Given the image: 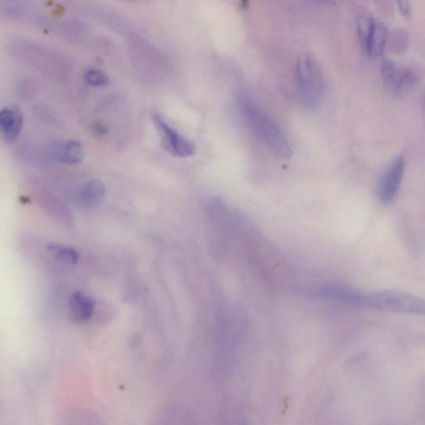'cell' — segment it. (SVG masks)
<instances>
[{"label":"cell","mask_w":425,"mask_h":425,"mask_svg":"<svg viewBox=\"0 0 425 425\" xmlns=\"http://www.w3.org/2000/svg\"><path fill=\"white\" fill-rule=\"evenodd\" d=\"M47 150L51 161L70 166L79 164L85 157L83 145L75 140L53 143Z\"/></svg>","instance_id":"cell-8"},{"label":"cell","mask_w":425,"mask_h":425,"mask_svg":"<svg viewBox=\"0 0 425 425\" xmlns=\"http://www.w3.org/2000/svg\"><path fill=\"white\" fill-rule=\"evenodd\" d=\"M295 75L300 102L308 110L316 109L324 95V77L320 64L310 54L300 56L296 62Z\"/></svg>","instance_id":"cell-3"},{"label":"cell","mask_w":425,"mask_h":425,"mask_svg":"<svg viewBox=\"0 0 425 425\" xmlns=\"http://www.w3.org/2000/svg\"><path fill=\"white\" fill-rule=\"evenodd\" d=\"M84 79L87 83L93 87H103L109 81V77L104 72L96 70H89L86 72Z\"/></svg>","instance_id":"cell-14"},{"label":"cell","mask_w":425,"mask_h":425,"mask_svg":"<svg viewBox=\"0 0 425 425\" xmlns=\"http://www.w3.org/2000/svg\"><path fill=\"white\" fill-rule=\"evenodd\" d=\"M23 125V115L18 107L6 106L0 109V134L7 143L19 138Z\"/></svg>","instance_id":"cell-9"},{"label":"cell","mask_w":425,"mask_h":425,"mask_svg":"<svg viewBox=\"0 0 425 425\" xmlns=\"http://www.w3.org/2000/svg\"><path fill=\"white\" fill-rule=\"evenodd\" d=\"M382 77L385 87L397 96L409 92L417 83V76L413 71L399 66L390 59H385L382 63Z\"/></svg>","instance_id":"cell-5"},{"label":"cell","mask_w":425,"mask_h":425,"mask_svg":"<svg viewBox=\"0 0 425 425\" xmlns=\"http://www.w3.org/2000/svg\"><path fill=\"white\" fill-rule=\"evenodd\" d=\"M38 197H40L42 203L45 205V208L51 216L58 218L59 220H61V218H60L61 216L67 217L66 212L67 209L64 207L61 200H59L57 196L54 195L53 193L45 190L44 194L42 193L41 195Z\"/></svg>","instance_id":"cell-13"},{"label":"cell","mask_w":425,"mask_h":425,"mask_svg":"<svg viewBox=\"0 0 425 425\" xmlns=\"http://www.w3.org/2000/svg\"><path fill=\"white\" fill-rule=\"evenodd\" d=\"M154 122L161 137L162 147L178 157H189L195 153V145L170 127L160 115H154Z\"/></svg>","instance_id":"cell-6"},{"label":"cell","mask_w":425,"mask_h":425,"mask_svg":"<svg viewBox=\"0 0 425 425\" xmlns=\"http://www.w3.org/2000/svg\"><path fill=\"white\" fill-rule=\"evenodd\" d=\"M94 128H95V131L94 132H96L97 135L98 134L102 135L103 133L105 132L104 127H103L102 126L98 125V124H97V126L94 127Z\"/></svg>","instance_id":"cell-17"},{"label":"cell","mask_w":425,"mask_h":425,"mask_svg":"<svg viewBox=\"0 0 425 425\" xmlns=\"http://www.w3.org/2000/svg\"><path fill=\"white\" fill-rule=\"evenodd\" d=\"M243 113L255 134L278 158L289 159L293 154L291 145L280 126L259 106L251 102L243 105Z\"/></svg>","instance_id":"cell-2"},{"label":"cell","mask_w":425,"mask_h":425,"mask_svg":"<svg viewBox=\"0 0 425 425\" xmlns=\"http://www.w3.org/2000/svg\"><path fill=\"white\" fill-rule=\"evenodd\" d=\"M399 6H400V8H401V12L403 13V15H410V8L409 3L406 2V1L400 2L399 3Z\"/></svg>","instance_id":"cell-16"},{"label":"cell","mask_w":425,"mask_h":425,"mask_svg":"<svg viewBox=\"0 0 425 425\" xmlns=\"http://www.w3.org/2000/svg\"><path fill=\"white\" fill-rule=\"evenodd\" d=\"M18 93L19 97L24 99H30L36 93V85L29 79L19 81L18 85Z\"/></svg>","instance_id":"cell-15"},{"label":"cell","mask_w":425,"mask_h":425,"mask_svg":"<svg viewBox=\"0 0 425 425\" xmlns=\"http://www.w3.org/2000/svg\"><path fill=\"white\" fill-rule=\"evenodd\" d=\"M405 169V158L401 156L394 159L386 169L377 190L378 197L382 203L389 204L396 198L399 189L401 187Z\"/></svg>","instance_id":"cell-7"},{"label":"cell","mask_w":425,"mask_h":425,"mask_svg":"<svg viewBox=\"0 0 425 425\" xmlns=\"http://www.w3.org/2000/svg\"><path fill=\"white\" fill-rule=\"evenodd\" d=\"M358 40L369 57L378 58L384 53L388 32L380 21L364 15L358 20Z\"/></svg>","instance_id":"cell-4"},{"label":"cell","mask_w":425,"mask_h":425,"mask_svg":"<svg viewBox=\"0 0 425 425\" xmlns=\"http://www.w3.org/2000/svg\"><path fill=\"white\" fill-rule=\"evenodd\" d=\"M321 295L325 298L343 300L356 306L397 312H424V303L419 302V299L400 294L384 293L368 296L330 287L321 290Z\"/></svg>","instance_id":"cell-1"},{"label":"cell","mask_w":425,"mask_h":425,"mask_svg":"<svg viewBox=\"0 0 425 425\" xmlns=\"http://www.w3.org/2000/svg\"><path fill=\"white\" fill-rule=\"evenodd\" d=\"M95 310V302L81 291H75L70 300L71 319L77 323H83L92 319Z\"/></svg>","instance_id":"cell-10"},{"label":"cell","mask_w":425,"mask_h":425,"mask_svg":"<svg viewBox=\"0 0 425 425\" xmlns=\"http://www.w3.org/2000/svg\"><path fill=\"white\" fill-rule=\"evenodd\" d=\"M48 251L51 257L63 264L75 265L79 259V252L74 248L62 244L51 243L48 246Z\"/></svg>","instance_id":"cell-12"},{"label":"cell","mask_w":425,"mask_h":425,"mask_svg":"<svg viewBox=\"0 0 425 425\" xmlns=\"http://www.w3.org/2000/svg\"><path fill=\"white\" fill-rule=\"evenodd\" d=\"M106 186L99 179H91L81 188L79 198L86 208H97L106 196Z\"/></svg>","instance_id":"cell-11"}]
</instances>
